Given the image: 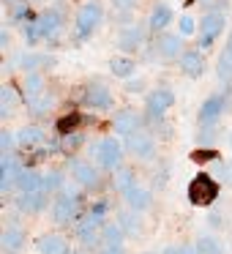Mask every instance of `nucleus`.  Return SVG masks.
<instances>
[{
	"instance_id": "nucleus-1",
	"label": "nucleus",
	"mask_w": 232,
	"mask_h": 254,
	"mask_svg": "<svg viewBox=\"0 0 232 254\" xmlns=\"http://www.w3.org/2000/svg\"><path fill=\"white\" fill-rule=\"evenodd\" d=\"M60 30H63V14L58 11V8H47V11H41L33 22L25 25V41H28V47H33L36 41H41V39L52 41V39H58Z\"/></svg>"
},
{
	"instance_id": "nucleus-2",
	"label": "nucleus",
	"mask_w": 232,
	"mask_h": 254,
	"mask_svg": "<svg viewBox=\"0 0 232 254\" xmlns=\"http://www.w3.org/2000/svg\"><path fill=\"white\" fill-rule=\"evenodd\" d=\"M221 181H216L213 172H197L186 186V197L194 208H210L219 199Z\"/></svg>"
},
{
	"instance_id": "nucleus-3",
	"label": "nucleus",
	"mask_w": 232,
	"mask_h": 254,
	"mask_svg": "<svg viewBox=\"0 0 232 254\" xmlns=\"http://www.w3.org/2000/svg\"><path fill=\"white\" fill-rule=\"evenodd\" d=\"M90 159L101 167V170H110L115 172L117 167H123V156H126V145L117 139V134H110V137L99 139L88 148Z\"/></svg>"
},
{
	"instance_id": "nucleus-4",
	"label": "nucleus",
	"mask_w": 232,
	"mask_h": 254,
	"mask_svg": "<svg viewBox=\"0 0 232 254\" xmlns=\"http://www.w3.org/2000/svg\"><path fill=\"white\" fill-rule=\"evenodd\" d=\"M79 213H82V194L79 191H71V189H63L60 194H55L50 205V216L55 224L66 227V224H77L79 221Z\"/></svg>"
},
{
	"instance_id": "nucleus-5",
	"label": "nucleus",
	"mask_w": 232,
	"mask_h": 254,
	"mask_svg": "<svg viewBox=\"0 0 232 254\" xmlns=\"http://www.w3.org/2000/svg\"><path fill=\"white\" fill-rule=\"evenodd\" d=\"M101 17H104V11H101V6L96 3V0L85 3V6L79 8V14H77V22H74V39L77 41L90 39L93 30L101 25Z\"/></svg>"
},
{
	"instance_id": "nucleus-6",
	"label": "nucleus",
	"mask_w": 232,
	"mask_h": 254,
	"mask_svg": "<svg viewBox=\"0 0 232 254\" xmlns=\"http://www.w3.org/2000/svg\"><path fill=\"white\" fill-rule=\"evenodd\" d=\"M123 145H126V153H131L137 161H153L156 159V139L145 128L123 137Z\"/></svg>"
},
{
	"instance_id": "nucleus-7",
	"label": "nucleus",
	"mask_w": 232,
	"mask_h": 254,
	"mask_svg": "<svg viewBox=\"0 0 232 254\" xmlns=\"http://www.w3.org/2000/svg\"><path fill=\"white\" fill-rule=\"evenodd\" d=\"M224 11H210L202 17V22H199V47L202 50H210L216 44V39L224 33Z\"/></svg>"
},
{
	"instance_id": "nucleus-8",
	"label": "nucleus",
	"mask_w": 232,
	"mask_h": 254,
	"mask_svg": "<svg viewBox=\"0 0 232 254\" xmlns=\"http://www.w3.org/2000/svg\"><path fill=\"white\" fill-rule=\"evenodd\" d=\"M104 216H96V213H88L85 219H79L74 224V232H77V241L82 243L85 249H90L96 241H101V227H104Z\"/></svg>"
},
{
	"instance_id": "nucleus-9",
	"label": "nucleus",
	"mask_w": 232,
	"mask_h": 254,
	"mask_svg": "<svg viewBox=\"0 0 232 254\" xmlns=\"http://www.w3.org/2000/svg\"><path fill=\"white\" fill-rule=\"evenodd\" d=\"M71 181L82 189H99L101 186V175H99V167L93 161H85V159H74L71 161Z\"/></svg>"
},
{
	"instance_id": "nucleus-10",
	"label": "nucleus",
	"mask_w": 232,
	"mask_h": 254,
	"mask_svg": "<svg viewBox=\"0 0 232 254\" xmlns=\"http://www.w3.org/2000/svg\"><path fill=\"white\" fill-rule=\"evenodd\" d=\"M82 104L88 107V110H110V107L115 104V99H112L107 85L90 82V85H85V90H82Z\"/></svg>"
},
{
	"instance_id": "nucleus-11",
	"label": "nucleus",
	"mask_w": 232,
	"mask_h": 254,
	"mask_svg": "<svg viewBox=\"0 0 232 254\" xmlns=\"http://www.w3.org/2000/svg\"><path fill=\"white\" fill-rule=\"evenodd\" d=\"M172 104H175V93L170 88H156L145 96V110L150 118H164L167 110H172Z\"/></svg>"
},
{
	"instance_id": "nucleus-12",
	"label": "nucleus",
	"mask_w": 232,
	"mask_h": 254,
	"mask_svg": "<svg viewBox=\"0 0 232 254\" xmlns=\"http://www.w3.org/2000/svg\"><path fill=\"white\" fill-rule=\"evenodd\" d=\"M224 110H227V96H221V93L208 96V99L202 101V107H199V112H197L199 126H213V123L224 115Z\"/></svg>"
},
{
	"instance_id": "nucleus-13",
	"label": "nucleus",
	"mask_w": 232,
	"mask_h": 254,
	"mask_svg": "<svg viewBox=\"0 0 232 254\" xmlns=\"http://www.w3.org/2000/svg\"><path fill=\"white\" fill-rule=\"evenodd\" d=\"M22 170H25V167L17 161V156H14V153H3V159H0V191H3V194L11 191V189L17 186Z\"/></svg>"
},
{
	"instance_id": "nucleus-14",
	"label": "nucleus",
	"mask_w": 232,
	"mask_h": 254,
	"mask_svg": "<svg viewBox=\"0 0 232 254\" xmlns=\"http://www.w3.org/2000/svg\"><path fill=\"white\" fill-rule=\"evenodd\" d=\"M139 128H142V115H139L137 110H131V107L120 110L115 115V121H112V131H115L117 137H128V134L139 131Z\"/></svg>"
},
{
	"instance_id": "nucleus-15",
	"label": "nucleus",
	"mask_w": 232,
	"mask_h": 254,
	"mask_svg": "<svg viewBox=\"0 0 232 254\" xmlns=\"http://www.w3.org/2000/svg\"><path fill=\"white\" fill-rule=\"evenodd\" d=\"M142 44H145V28H142L139 22L126 25V28L117 33V47H120L126 55H131V52L142 50Z\"/></svg>"
},
{
	"instance_id": "nucleus-16",
	"label": "nucleus",
	"mask_w": 232,
	"mask_h": 254,
	"mask_svg": "<svg viewBox=\"0 0 232 254\" xmlns=\"http://www.w3.org/2000/svg\"><path fill=\"white\" fill-rule=\"evenodd\" d=\"M36 252L39 254H71V243L60 232H44L36 241Z\"/></svg>"
},
{
	"instance_id": "nucleus-17",
	"label": "nucleus",
	"mask_w": 232,
	"mask_h": 254,
	"mask_svg": "<svg viewBox=\"0 0 232 254\" xmlns=\"http://www.w3.org/2000/svg\"><path fill=\"white\" fill-rule=\"evenodd\" d=\"M205 68H208V61H205L202 50H188L180 55V71L186 74V77L199 79L205 74Z\"/></svg>"
},
{
	"instance_id": "nucleus-18",
	"label": "nucleus",
	"mask_w": 232,
	"mask_h": 254,
	"mask_svg": "<svg viewBox=\"0 0 232 254\" xmlns=\"http://www.w3.org/2000/svg\"><path fill=\"white\" fill-rule=\"evenodd\" d=\"M50 202V194L47 191H19L17 197V210L22 213H41Z\"/></svg>"
},
{
	"instance_id": "nucleus-19",
	"label": "nucleus",
	"mask_w": 232,
	"mask_h": 254,
	"mask_svg": "<svg viewBox=\"0 0 232 254\" xmlns=\"http://www.w3.org/2000/svg\"><path fill=\"white\" fill-rule=\"evenodd\" d=\"M123 199H126V205L131 210H137V213H142V210H148L150 205H153V194H150V189L139 186V183H134V186L123 194Z\"/></svg>"
},
{
	"instance_id": "nucleus-20",
	"label": "nucleus",
	"mask_w": 232,
	"mask_h": 254,
	"mask_svg": "<svg viewBox=\"0 0 232 254\" xmlns=\"http://www.w3.org/2000/svg\"><path fill=\"white\" fill-rule=\"evenodd\" d=\"M44 139H47V131L41 126H36V123H28V126H22L17 131V145L19 148H28V150L39 148Z\"/></svg>"
},
{
	"instance_id": "nucleus-21",
	"label": "nucleus",
	"mask_w": 232,
	"mask_h": 254,
	"mask_svg": "<svg viewBox=\"0 0 232 254\" xmlns=\"http://www.w3.org/2000/svg\"><path fill=\"white\" fill-rule=\"evenodd\" d=\"M180 44H183L180 33H161L159 41H156V52L167 61H172V58H180Z\"/></svg>"
},
{
	"instance_id": "nucleus-22",
	"label": "nucleus",
	"mask_w": 232,
	"mask_h": 254,
	"mask_svg": "<svg viewBox=\"0 0 232 254\" xmlns=\"http://www.w3.org/2000/svg\"><path fill=\"white\" fill-rule=\"evenodd\" d=\"M107 66H110V74L117 79H131L137 71V61L131 55H112Z\"/></svg>"
},
{
	"instance_id": "nucleus-23",
	"label": "nucleus",
	"mask_w": 232,
	"mask_h": 254,
	"mask_svg": "<svg viewBox=\"0 0 232 254\" xmlns=\"http://www.w3.org/2000/svg\"><path fill=\"white\" fill-rule=\"evenodd\" d=\"M88 121H90V118H85L79 110H71V112H66V115H60L55 121V131L60 134V137H63V134H71V131H82V126Z\"/></svg>"
},
{
	"instance_id": "nucleus-24",
	"label": "nucleus",
	"mask_w": 232,
	"mask_h": 254,
	"mask_svg": "<svg viewBox=\"0 0 232 254\" xmlns=\"http://www.w3.org/2000/svg\"><path fill=\"white\" fill-rule=\"evenodd\" d=\"M25 238H28V235H25L22 227H17V224L6 227V230H3V254H17V252H22Z\"/></svg>"
},
{
	"instance_id": "nucleus-25",
	"label": "nucleus",
	"mask_w": 232,
	"mask_h": 254,
	"mask_svg": "<svg viewBox=\"0 0 232 254\" xmlns=\"http://www.w3.org/2000/svg\"><path fill=\"white\" fill-rule=\"evenodd\" d=\"M126 243V230L120 221H104L101 227V246H123Z\"/></svg>"
},
{
	"instance_id": "nucleus-26",
	"label": "nucleus",
	"mask_w": 232,
	"mask_h": 254,
	"mask_svg": "<svg viewBox=\"0 0 232 254\" xmlns=\"http://www.w3.org/2000/svg\"><path fill=\"white\" fill-rule=\"evenodd\" d=\"M17 189L19 191H47L44 189V175H41L39 170H33V167H28V170H22V175H19Z\"/></svg>"
},
{
	"instance_id": "nucleus-27",
	"label": "nucleus",
	"mask_w": 232,
	"mask_h": 254,
	"mask_svg": "<svg viewBox=\"0 0 232 254\" xmlns=\"http://www.w3.org/2000/svg\"><path fill=\"white\" fill-rule=\"evenodd\" d=\"M134 183H137V175H134L131 167H117L115 175H112V181H110V186L115 189L117 194H126Z\"/></svg>"
},
{
	"instance_id": "nucleus-28",
	"label": "nucleus",
	"mask_w": 232,
	"mask_h": 254,
	"mask_svg": "<svg viewBox=\"0 0 232 254\" xmlns=\"http://www.w3.org/2000/svg\"><path fill=\"white\" fill-rule=\"evenodd\" d=\"M170 22H172V8L167 6V3H156L150 17H148V28L150 30H164Z\"/></svg>"
},
{
	"instance_id": "nucleus-29",
	"label": "nucleus",
	"mask_w": 232,
	"mask_h": 254,
	"mask_svg": "<svg viewBox=\"0 0 232 254\" xmlns=\"http://www.w3.org/2000/svg\"><path fill=\"white\" fill-rule=\"evenodd\" d=\"M14 63H17L19 68H25V71H36V68H39V66H47V63H50V66H52V63H55V58H47V55H36V52H22V55H19V58H17V61H14Z\"/></svg>"
},
{
	"instance_id": "nucleus-30",
	"label": "nucleus",
	"mask_w": 232,
	"mask_h": 254,
	"mask_svg": "<svg viewBox=\"0 0 232 254\" xmlns=\"http://www.w3.org/2000/svg\"><path fill=\"white\" fill-rule=\"evenodd\" d=\"M22 90H25V96H28V101L39 99L41 93H47L44 90V77H41L39 71H28V77H25V82H22Z\"/></svg>"
},
{
	"instance_id": "nucleus-31",
	"label": "nucleus",
	"mask_w": 232,
	"mask_h": 254,
	"mask_svg": "<svg viewBox=\"0 0 232 254\" xmlns=\"http://www.w3.org/2000/svg\"><path fill=\"white\" fill-rule=\"evenodd\" d=\"M82 145H85V134L82 131H71V134H63V137H60L58 150H60V153H66V156H71V153H77Z\"/></svg>"
},
{
	"instance_id": "nucleus-32",
	"label": "nucleus",
	"mask_w": 232,
	"mask_h": 254,
	"mask_svg": "<svg viewBox=\"0 0 232 254\" xmlns=\"http://www.w3.org/2000/svg\"><path fill=\"white\" fill-rule=\"evenodd\" d=\"M0 104H3V118H11L14 112H17L19 96L11 85H3V90H0Z\"/></svg>"
},
{
	"instance_id": "nucleus-33",
	"label": "nucleus",
	"mask_w": 232,
	"mask_h": 254,
	"mask_svg": "<svg viewBox=\"0 0 232 254\" xmlns=\"http://www.w3.org/2000/svg\"><path fill=\"white\" fill-rule=\"evenodd\" d=\"M117 221L123 224L126 235H139V232H142V219H139V213H137V210H131V208H128L126 213L117 216Z\"/></svg>"
},
{
	"instance_id": "nucleus-34",
	"label": "nucleus",
	"mask_w": 232,
	"mask_h": 254,
	"mask_svg": "<svg viewBox=\"0 0 232 254\" xmlns=\"http://www.w3.org/2000/svg\"><path fill=\"white\" fill-rule=\"evenodd\" d=\"M44 189L50 194H60L63 189H66V172L63 170H50L44 175Z\"/></svg>"
},
{
	"instance_id": "nucleus-35",
	"label": "nucleus",
	"mask_w": 232,
	"mask_h": 254,
	"mask_svg": "<svg viewBox=\"0 0 232 254\" xmlns=\"http://www.w3.org/2000/svg\"><path fill=\"white\" fill-rule=\"evenodd\" d=\"M194 243H197L199 254H224V243L213 235H199Z\"/></svg>"
},
{
	"instance_id": "nucleus-36",
	"label": "nucleus",
	"mask_w": 232,
	"mask_h": 254,
	"mask_svg": "<svg viewBox=\"0 0 232 254\" xmlns=\"http://www.w3.org/2000/svg\"><path fill=\"white\" fill-rule=\"evenodd\" d=\"M188 159H191L194 164H210V161H221V153L216 148H205V145H199V148L191 150Z\"/></svg>"
},
{
	"instance_id": "nucleus-37",
	"label": "nucleus",
	"mask_w": 232,
	"mask_h": 254,
	"mask_svg": "<svg viewBox=\"0 0 232 254\" xmlns=\"http://www.w3.org/2000/svg\"><path fill=\"white\" fill-rule=\"evenodd\" d=\"M216 71H219V77H221V79H227V82L232 79V52L227 50V47L219 52V61H216Z\"/></svg>"
},
{
	"instance_id": "nucleus-38",
	"label": "nucleus",
	"mask_w": 232,
	"mask_h": 254,
	"mask_svg": "<svg viewBox=\"0 0 232 254\" xmlns=\"http://www.w3.org/2000/svg\"><path fill=\"white\" fill-rule=\"evenodd\" d=\"M28 104H30V112H33V115H47V112L55 107V96H52V93H41L39 99L28 101Z\"/></svg>"
},
{
	"instance_id": "nucleus-39",
	"label": "nucleus",
	"mask_w": 232,
	"mask_h": 254,
	"mask_svg": "<svg viewBox=\"0 0 232 254\" xmlns=\"http://www.w3.org/2000/svg\"><path fill=\"white\" fill-rule=\"evenodd\" d=\"M11 19L14 22H19V25H25V22H33V14H30V8H28V3H17L14 6V11H11Z\"/></svg>"
},
{
	"instance_id": "nucleus-40",
	"label": "nucleus",
	"mask_w": 232,
	"mask_h": 254,
	"mask_svg": "<svg viewBox=\"0 0 232 254\" xmlns=\"http://www.w3.org/2000/svg\"><path fill=\"white\" fill-rule=\"evenodd\" d=\"M177 28H180V30H177L180 36H194V33H197V22H194V19L188 17V14H186V17H180Z\"/></svg>"
},
{
	"instance_id": "nucleus-41",
	"label": "nucleus",
	"mask_w": 232,
	"mask_h": 254,
	"mask_svg": "<svg viewBox=\"0 0 232 254\" xmlns=\"http://www.w3.org/2000/svg\"><path fill=\"white\" fill-rule=\"evenodd\" d=\"M216 164H219V170H216L213 175H219L221 183H232V164L230 161H216Z\"/></svg>"
},
{
	"instance_id": "nucleus-42",
	"label": "nucleus",
	"mask_w": 232,
	"mask_h": 254,
	"mask_svg": "<svg viewBox=\"0 0 232 254\" xmlns=\"http://www.w3.org/2000/svg\"><path fill=\"white\" fill-rule=\"evenodd\" d=\"M137 3L139 0H112V8L120 11V14H126V11H131V8H137Z\"/></svg>"
},
{
	"instance_id": "nucleus-43",
	"label": "nucleus",
	"mask_w": 232,
	"mask_h": 254,
	"mask_svg": "<svg viewBox=\"0 0 232 254\" xmlns=\"http://www.w3.org/2000/svg\"><path fill=\"white\" fill-rule=\"evenodd\" d=\"M90 213L104 216V219H107V213H110V202H107V199H96V202L90 205Z\"/></svg>"
},
{
	"instance_id": "nucleus-44",
	"label": "nucleus",
	"mask_w": 232,
	"mask_h": 254,
	"mask_svg": "<svg viewBox=\"0 0 232 254\" xmlns=\"http://www.w3.org/2000/svg\"><path fill=\"white\" fill-rule=\"evenodd\" d=\"M17 145V137H11L8 131L0 134V148H3V153H11V148Z\"/></svg>"
},
{
	"instance_id": "nucleus-45",
	"label": "nucleus",
	"mask_w": 232,
	"mask_h": 254,
	"mask_svg": "<svg viewBox=\"0 0 232 254\" xmlns=\"http://www.w3.org/2000/svg\"><path fill=\"white\" fill-rule=\"evenodd\" d=\"M142 88H145L142 79H137V82H134V79H128V82H126V93H142Z\"/></svg>"
},
{
	"instance_id": "nucleus-46",
	"label": "nucleus",
	"mask_w": 232,
	"mask_h": 254,
	"mask_svg": "<svg viewBox=\"0 0 232 254\" xmlns=\"http://www.w3.org/2000/svg\"><path fill=\"white\" fill-rule=\"evenodd\" d=\"M99 254H126V249L123 246H101Z\"/></svg>"
},
{
	"instance_id": "nucleus-47",
	"label": "nucleus",
	"mask_w": 232,
	"mask_h": 254,
	"mask_svg": "<svg viewBox=\"0 0 232 254\" xmlns=\"http://www.w3.org/2000/svg\"><path fill=\"white\" fill-rule=\"evenodd\" d=\"M180 254H199L197 243H183V246H180Z\"/></svg>"
},
{
	"instance_id": "nucleus-48",
	"label": "nucleus",
	"mask_w": 232,
	"mask_h": 254,
	"mask_svg": "<svg viewBox=\"0 0 232 254\" xmlns=\"http://www.w3.org/2000/svg\"><path fill=\"white\" fill-rule=\"evenodd\" d=\"M161 254H180V246H177V243H170V246H164Z\"/></svg>"
},
{
	"instance_id": "nucleus-49",
	"label": "nucleus",
	"mask_w": 232,
	"mask_h": 254,
	"mask_svg": "<svg viewBox=\"0 0 232 254\" xmlns=\"http://www.w3.org/2000/svg\"><path fill=\"white\" fill-rule=\"evenodd\" d=\"M0 41H3V47L8 44V30H6V28H3V33H0Z\"/></svg>"
},
{
	"instance_id": "nucleus-50",
	"label": "nucleus",
	"mask_w": 232,
	"mask_h": 254,
	"mask_svg": "<svg viewBox=\"0 0 232 254\" xmlns=\"http://www.w3.org/2000/svg\"><path fill=\"white\" fill-rule=\"evenodd\" d=\"M227 50L232 52V33H230V39H227Z\"/></svg>"
},
{
	"instance_id": "nucleus-51",
	"label": "nucleus",
	"mask_w": 232,
	"mask_h": 254,
	"mask_svg": "<svg viewBox=\"0 0 232 254\" xmlns=\"http://www.w3.org/2000/svg\"><path fill=\"white\" fill-rule=\"evenodd\" d=\"M6 3H17V0H6Z\"/></svg>"
},
{
	"instance_id": "nucleus-52",
	"label": "nucleus",
	"mask_w": 232,
	"mask_h": 254,
	"mask_svg": "<svg viewBox=\"0 0 232 254\" xmlns=\"http://www.w3.org/2000/svg\"><path fill=\"white\" fill-rule=\"evenodd\" d=\"M145 254H156V252H145Z\"/></svg>"
},
{
	"instance_id": "nucleus-53",
	"label": "nucleus",
	"mask_w": 232,
	"mask_h": 254,
	"mask_svg": "<svg viewBox=\"0 0 232 254\" xmlns=\"http://www.w3.org/2000/svg\"><path fill=\"white\" fill-rule=\"evenodd\" d=\"M230 145H232V139H230Z\"/></svg>"
}]
</instances>
